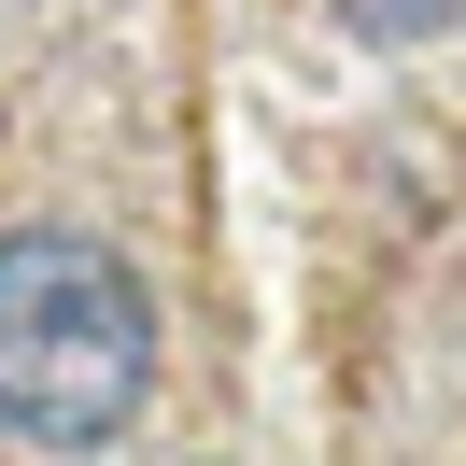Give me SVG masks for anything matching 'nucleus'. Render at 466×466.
Listing matches in <instances>:
<instances>
[{"mask_svg":"<svg viewBox=\"0 0 466 466\" xmlns=\"http://www.w3.org/2000/svg\"><path fill=\"white\" fill-rule=\"evenodd\" d=\"M156 368H170V311L99 227L71 212L0 227V438L114 452L156 410Z\"/></svg>","mask_w":466,"mask_h":466,"instance_id":"f257e3e1","label":"nucleus"},{"mask_svg":"<svg viewBox=\"0 0 466 466\" xmlns=\"http://www.w3.org/2000/svg\"><path fill=\"white\" fill-rule=\"evenodd\" d=\"M339 15V43H381V57H410V43H452L466 0H325Z\"/></svg>","mask_w":466,"mask_h":466,"instance_id":"f03ea898","label":"nucleus"}]
</instances>
